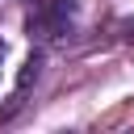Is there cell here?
I'll return each instance as SVG.
<instances>
[{"instance_id":"6da1fadb","label":"cell","mask_w":134,"mask_h":134,"mask_svg":"<svg viewBox=\"0 0 134 134\" xmlns=\"http://www.w3.org/2000/svg\"><path fill=\"white\" fill-rule=\"evenodd\" d=\"M38 67H42V54H29V63H25V71H21V88L38 75Z\"/></svg>"}]
</instances>
